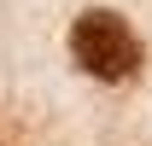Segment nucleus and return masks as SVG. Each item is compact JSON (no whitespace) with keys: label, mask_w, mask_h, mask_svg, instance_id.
<instances>
[{"label":"nucleus","mask_w":152,"mask_h":146,"mask_svg":"<svg viewBox=\"0 0 152 146\" xmlns=\"http://www.w3.org/2000/svg\"><path fill=\"white\" fill-rule=\"evenodd\" d=\"M70 58L94 76V82H129V76H140V58L146 53H140V35L129 29L123 12L88 6V12H76V23H70Z\"/></svg>","instance_id":"nucleus-1"}]
</instances>
